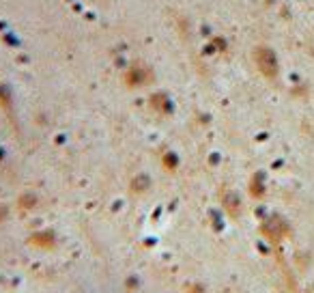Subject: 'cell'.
<instances>
[{
  "instance_id": "cell-1",
  "label": "cell",
  "mask_w": 314,
  "mask_h": 293,
  "mask_svg": "<svg viewBox=\"0 0 314 293\" xmlns=\"http://www.w3.org/2000/svg\"><path fill=\"white\" fill-rule=\"evenodd\" d=\"M258 63H261V69L265 73H269V76H274V73H276V56L269 50L258 52Z\"/></svg>"
}]
</instances>
